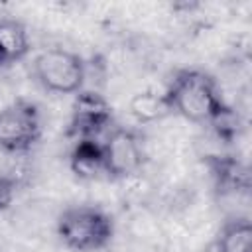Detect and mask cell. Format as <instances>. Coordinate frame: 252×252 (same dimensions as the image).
Listing matches in <instances>:
<instances>
[{
	"mask_svg": "<svg viewBox=\"0 0 252 252\" xmlns=\"http://www.w3.org/2000/svg\"><path fill=\"white\" fill-rule=\"evenodd\" d=\"M165 94L173 112L195 124H209L211 118L226 104L217 81L201 69L175 71Z\"/></svg>",
	"mask_w": 252,
	"mask_h": 252,
	"instance_id": "cell-1",
	"label": "cell"
},
{
	"mask_svg": "<svg viewBox=\"0 0 252 252\" xmlns=\"http://www.w3.org/2000/svg\"><path fill=\"white\" fill-rule=\"evenodd\" d=\"M57 236L69 250L96 252L110 244L114 220L108 213L93 205L69 207L57 217Z\"/></svg>",
	"mask_w": 252,
	"mask_h": 252,
	"instance_id": "cell-2",
	"label": "cell"
},
{
	"mask_svg": "<svg viewBox=\"0 0 252 252\" xmlns=\"http://www.w3.org/2000/svg\"><path fill=\"white\" fill-rule=\"evenodd\" d=\"M35 81L53 94H77L85 89L87 63L75 51L53 47L41 51L33 59Z\"/></svg>",
	"mask_w": 252,
	"mask_h": 252,
	"instance_id": "cell-3",
	"label": "cell"
},
{
	"mask_svg": "<svg viewBox=\"0 0 252 252\" xmlns=\"http://www.w3.org/2000/svg\"><path fill=\"white\" fill-rule=\"evenodd\" d=\"M41 138V114L35 102L16 98L0 108V150L26 154Z\"/></svg>",
	"mask_w": 252,
	"mask_h": 252,
	"instance_id": "cell-4",
	"label": "cell"
},
{
	"mask_svg": "<svg viewBox=\"0 0 252 252\" xmlns=\"http://www.w3.org/2000/svg\"><path fill=\"white\" fill-rule=\"evenodd\" d=\"M112 104L104 94L93 89H81L71 104L69 118V136L75 140L81 138H98L112 124Z\"/></svg>",
	"mask_w": 252,
	"mask_h": 252,
	"instance_id": "cell-5",
	"label": "cell"
},
{
	"mask_svg": "<svg viewBox=\"0 0 252 252\" xmlns=\"http://www.w3.org/2000/svg\"><path fill=\"white\" fill-rule=\"evenodd\" d=\"M108 179H126L138 173L146 161L144 144L130 128H112L102 142Z\"/></svg>",
	"mask_w": 252,
	"mask_h": 252,
	"instance_id": "cell-6",
	"label": "cell"
},
{
	"mask_svg": "<svg viewBox=\"0 0 252 252\" xmlns=\"http://www.w3.org/2000/svg\"><path fill=\"white\" fill-rule=\"evenodd\" d=\"M205 165L213 179V187L220 199L246 197L250 193V169L236 156H207Z\"/></svg>",
	"mask_w": 252,
	"mask_h": 252,
	"instance_id": "cell-7",
	"label": "cell"
},
{
	"mask_svg": "<svg viewBox=\"0 0 252 252\" xmlns=\"http://www.w3.org/2000/svg\"><path fill=\"white\" fill-rule=\"evenodd\" d=\"M69 167L79 179H108L102 142H98V138L77 140L69 154Z\"/></svg>",
	"mask_w": 252,
	"mask_h": 252,
	"instance_id": "cell-8",
	"label": "cell"
},
{
	"mask_svg": "<svg viewBox=\"0 0 252 252\" xmlns=\"http://www.w3.org/2000/svg\"><path fill=\"white\" fill-rule=\"evenodd\" d=\"M30 53V35L22 22L0 18V69L22 61Z\"/></svg>",
	"mask_w": 252,
	"mask_h": 252,
	"instance_id": "cell-9",
	"label": "cell"
},
{
	"mask_svg": "<svg viewBox=\"0 0 252 252\" xmlns=\"http://www.w3.org/2000/svg\"><path fill=\"white\" fill-rule=\"evenodd\" d=\"M128 110L138 124H152V122L163 120L165 116L173 114L167 94L156 93V91L136 93L128 102Z\"/></svg>",
	"mask_w": 252,
	"mask_h": 252,
	"instance_id": "cell-10",
	"label": "cell"
},
{
	"mask_svg": "<svg viewBox=\"0 0 252 252\" xmlns=\"http://www.w3.org/2000/svg\"><path fill=\"white\" fill-rule=\"evenodd\" d=\"M219 252H252V224L246 217L224 220L217 236Z\"/></svg>",
	"mask_w": 252,
	"mask_h": 252,
	"instance_id": "cell-11",
	"label": "cell"
},
{
	"mask_svg": "<svg viewBox=\"0 0 252 252\" xmlns=\"http://www.w3.org/2000/svg\"><path fill=\"white\" fill-rule=\"evenodd\" d=\"M209 126H211V130L215 132V136H217L219 140H222L224 144H230V142L238 140L240 134H242V130H244V124H242L240 114H238L232 106H228V104H224V106L211 118Z\"/></svg>",
	"mask_w": 252,
	"mask_h": 252,
	"instance_id": "cell-12",
	"label": "cell"
},
{
	"mask_svg": "<svg viewBox=\"0 0 252 252\" xmlns=\"http://www.w3.org/2000/svg\"><path fill=\"white\" fill-rule=\"evenodd\" d=\"M16 189H18L16 179H12L10 175H0V211L12 205L16 197Z\"/></svg>",
	"mask_w": 252,
	"mask_h": 252,
	"instance_id": "cell-13",
	"label": "cell"
}]
</instances>
